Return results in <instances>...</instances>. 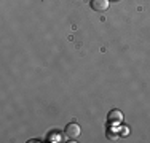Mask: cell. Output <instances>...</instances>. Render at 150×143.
<instances>
[{"mask_svg":"<svg viewBox=\"0 0 150 143\" xmlns=\"http://www.w3.org/2000/svg\"><path fill=\"white\" fill-rule=\"evenodd\" d=\"M110 6V0H91V8L94 10V11H107Z\"/></svg>","mask_w":150,"mask_h":143,"instance_id":"cell-2","label":"cell"},{"mask_svg":"<svg viewBox=\"0 0 150 143\" xmlns=\"http://www.w3.org/2000/svg\"><path fill=\"white\" fill-rule=\"evenodd\" d=\"M110 119L120 121V119H121V113L118 111V110H113V111H110Z\"/></svg>","mask_w":150,"mask_h":143,"instance_id":"cell-3","label":"cell"},{"mask_svg":"<svg viewBox=\"0 0 150 143\" xmlns=\"http://www.w3.org/2000/svg\"><path fill=\"white\" fill-rule=\"evenodd\" d=\"M80 132H81V129L77 123H70L66 126V137L70 138V140H75V138L80 137Z\"/></svg>","mask_w":150,"mask_h":143,"instance_id":"cell-1","label":"cell"}]
</instances>
